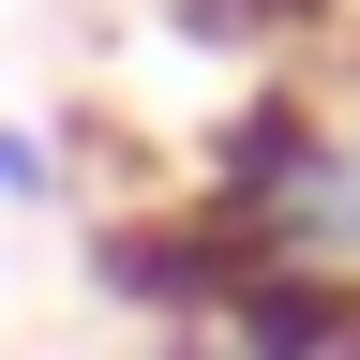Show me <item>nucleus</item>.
<instances>
[{
    "instance_id": "nucleus-1",
    "label": "nucleus",
    "mask_w": 360,
    "mask_h": 360,
    "mask_svg": "<svg viewBox=\"0 0 360 360\" xmlns=\"http://www.w3.org/2000/svg\"><path fill=\"white\" fill-rule=\"evenodd\" d=\"M195 210L225 225L240 270H285V285L360 300V120L315 105V90H240L195 165Z\"/></svg>"
},
{
    "instance_id": "nucleus-2",
    "label": "nucleus",
    "mask_w": 360,
    "mask_h": 360,
    "mask_svg": "<svg viewBox=\"0 0 360 360\" xmlns=\"http://www.w3.org/2000/svg\"><path fill=\"white\" fill-rule=\"evenodd\" d=\"M45 195H60V135L0 120V210H45Z\"/></svg>"
}]
</instances>
